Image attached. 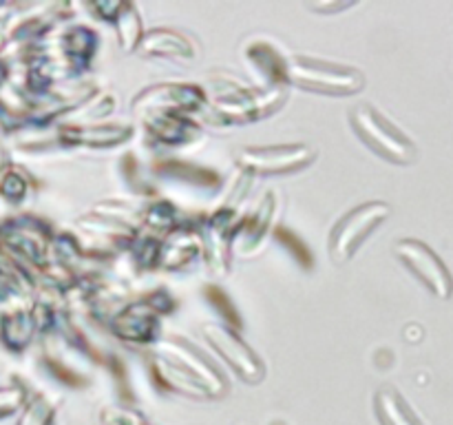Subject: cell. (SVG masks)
I'll return each mask as SVG.
<instances>
[{
  "instance_id": "obj_1",
  "label": "cell",
  "mask_w": 453,
  "mask_h": 425,
  "mask_svg": "<svg viewBox=\"0 0 453 425\" xmlns=\"http://www.w3.org/2000/svg\"><path fill=\"white\" fill-rule=\"evenodd\" d=\"M352 128L367 149L394 164H414L418 158V146L398 124L372 104H358L349 113Z\"/></svg>"
},
{
  "instance_id": "obj_2",
  "label": "cell",
  "mask_w": 453,
  "mask_h": 425,
  "mask_svg": "<svg viewBox=\"0 0 453 425\" xmlns=\"http://www.w3.org/2000/svg\"><path fill=\"white\" fill-rule=\"evenodd\" d=\"M288 78L305 91L348 96L365 87V75L349 65L317 60V58L296 56L288 60Z\"/></svg>"
},
{
  "instance_id": "obj_3",
  "label": "cell",
  "mask_w": 453,
  "mask_h": 425,
  "mask_svg": "<svg viewBox=\"0 0 453 425\" xmlns=\"http://www.w3.org/2000/svg\"><path fill=\"white\" fill-rule=\"evenodd\" d=\"M389 217V206L383 202H367L345 212L330 233V257L336 264H345L357 255L365 239Z\"/></svg>"
},
{
  "instance_id": "obj_4",
  "label": "cell",
  "mask_w": 453,
  "mask_h": 425,
  "mask_svg": "<svg viewBox=\"0 0 453 425\" xmlns=\"http://www.w3.org/2000/svg\"><path fill=\"white\" fill-rule=\"evenodd\" d=\"M394 252L425 283V288L432 295H436L438 299H449L453 295V274L432 246H427L420 239L407 237L398 239Z\"/></svg>"
},
{
  "instance_id": "obj_5",
  "label": "cell",
  "mask_w": 453,
  "mask_h": 425,
  "mask_svg": "<svg viewBox=\"0 0 453 425\" xmlns=\"http://www.w3.org/2000/svg\"><path fill=\"white\" fill-rule=\"evenodd\" d=\"M239 164L246 171L259 175H281V173L299 171L314 159V151L308 144H274L250 146L237 153Z\"/></svg>"
},
{
  "instance_id": "obj_6",
  "label": "cell",
  "mask_w": 453,
  "mask_h": 425,
  "mask_svg": "<svg viewBox=\"0 0 453 425\" xmlns=\"http://www.w3.org/2000/svg\"><path fill=\"white\" fill-rule=\"evenodd\" d=\"M203 335H206L208 344L237 370L239 376H243L250 383H257L264 376V366L257 359V354L237 335H233L228 328L219 326V323H206Z\"/></svg>"
},
{
  "instance_id": "obj_7",
  "label": "cell",
  "mask_w": 453,
  "mask_h": 425,
  "mask_svg": "<svg viewBox=\"0 0 453 425\" xmlns=\"http://www.w3.org/2000/svg\"><path fill=\"white\" fill-rule=\"evenodd\" d=\"M374 412L380 425H425L394 385H383L374 394Z\"/></svg>"
},
{
  "instance_id": "obj_8",
  "label": "cell",
  "mask_w": 453,
  "mask_h": 425,
  "mask_svg": "<svg viewBox=\"0 0 453 425\" xmlns=\"http://www.w3.org/2000/svg\"><path fill=\"white\" fill-rule=\"evenodd\" d=\"M273 208H274V197L273 193H270V197L265 199V204H261V206L255 211V215H252V220L243 226V233L237 242V251L250 252L259 246L261 239H264L265 235V228L270 226V220H273Z\"/></svg>"
}]
</instances>
